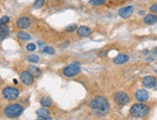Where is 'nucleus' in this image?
<instances>
[{
    "instance_id": "1",
    "label": "nucleus",
    "mask_w": 157,
    "mask_h": 120,
    "mask_svg": "<svg viewBox=\"0 0 157 120\" xmlns=\"http://www.w3.org/2000/svg\"><path fill=\"white\" fill-rule=\"evenodd\" d=\"M90 107L95 112V114H97L99 116L106 115L110 111L109 102L103 96H99L93 99L90 103Z\"/></svg>"
},
{
    "instance_id": "2",
    "label": "nucleus",
    "mask_w": 157,
    "mask_h": 120,
    "mask_svg": "<svg viewBox=\"0 0 157 120\" xmlns=\"http://www.w3.org/2000/svg\"><path fill=\"white\" fill-rule=\"evenodd\" d=\"M24 108L20 104H10L4 107V114L9 118H16L20 116Z\"/></svg>"
},
{
    "instance_id": "3",
    "label": "nucleus",
    "mask_w": 157,
    "mask_h": 120,
    "mask_svg": "<svg viewBox=\"0 0 157 120\" xmlns=\"http://www.w3.org/2000/svg\"><path fill=\"white\" fill-rule=\"evenodd\" d=\"M149 112V107L144 104H135L130 108V113L135 118H142L148 115Z\"/></svg>"
},
{
    "instance_id": "4",
    "label": "nucleus",
    "mask_w": 157,
    "mask_h": 120,
    "mask_svg": "<svg viewBox=\"0 0 157 120\" xmlns=\"http://www.w3.org/2000/svg\"><path fill=\"white\" fill-rule=\"evenodd\" d=\"M81 72V64L78 62H73L63 69V75L67 78H72L77 76Z\"/></svg>"
},
{
    "instance_id": "5",
    "label": "nucleus",
    "mask_w": 157,
    "mask_h": 120,
    "mask_svg": "<svg viewBox=\"0 0 157 120\" xmlns=\"http://www.w3.org/2000/svg\"><path fill=\"white\" fill-rule=\"evenodd\" d=\"M2 95L6 100H9V101L16 100L20 95V90L16 87L8 86V87H5L2 90Z\"/></svg>"
},
{
    "instance_id": "6",
    "label": "nucleus",
    "mask_w": 157,
    "mask_h": 120,
    "mask_svg": "<svg viewBox=\"0 0 157 120\" xmlns=\"http://www.w3.org/2000/svg\"><path fill=\"white\" fill-rule=\"evenodd\" d=\"M115 100L119 105L124 106L128 104L129 101H130V98H129V96L124 92H117L115 95Z\"/></svg>"
},
{
    "instance_id": "7",
    "label": "nucleus",
    "mask_w": 157,
    "mask_h": 120,
    "mask_svg": "<svg viewBox=\"0 0 157 120\" xmlns=\"http://www.w3.org/2000/svg\"><path fill=\"white\" fill-rule=\"evenodd\" d=\"M20 81L25 85H30L34 82V76L29 71H24L20 74Z\"/></svg>"
},
{
    "instance_id": "8",
    "label": "nucleus",
    "mask_w": 157,
    "mask_h": 120,
    "mask_svg": "<svg viewBox=\"0 0 157 120\" xmlns=\"http://www.w3.org/2000/svg\"><path fill=\"white\" fill-rule=\"evenodd\" d=\"M142 83H143L144 86L147 87V88L155 87V85H156V78L153 76H145L143 78Z\"/></svg>"
},
{
    "instance_id": "9",
    "label": "nucleus",
    "mask_w": 157,
    "mask_h": 120,
    "mask_svg": "<svg viewBox=\"0 0 157 120\" xmlns=\"http://www.w3.org/2000/svg\"><path fill=\"white\" fill-rule=\"evenodd\" d=\"M31 24V21L28 18H25V16H21V18L18 19V20L16 21V25L18 28L20 29H25V28H28Z\"/></svg>"
},
{
    "instance_id": "10",
    "label": "nucleus",
    "mask_w": 157,
    "mask_h": 120,
    "mask_svg": "<svg viewBox=\"0 0 157 120\" xmlns=\"http://www.w3.org/2000/svg\"><path fill=\"white\" fill-rule=\"evenodd\" d=\"M148 92L147 90H144V89H139L136 91V93H135V98L137 101L139 102H145V101H148Z\"/></svg>"
},
{
    "instance_id": "11",
    "label": "nucleus",
    "mask_w": 157,
    "mask_h": 120,
    "mask_svg": "<svg viewBox=\"0 0 157 120\" xmlns=\"http://www.w3.org/2000/svg\"><path fill=\"white\" fill-rule=\"evenodd\" d=\"M133 10H134V7L133 6L123 7V8H121L119 11V16H121V18L126 19V18H128V16H131V14L133 13Z\"/></svg>"
},
{
    "instance_id": "12",
    "label": "nucleus",
    "mask_w": 157,
    "mask_h": 120,
    "mask_svg": "<svg viewBox=\"0 0 157 120\" xmlns=\"http://www.w3.org/2000/svg\"><path fill=\"white\" fill-rule=\"evenodd\" d=\"M77 33H78V36H81V37H87L90 35V33H91V30H90V28L87 27V26H80L77 29Z\"/></svg>"
},
{
    "instance_id": "13",
    "label": "nucleus",
    "mask_w": 157,
    "mask_h": 120,
    "mask_svg": "<svg viewBox=\"0 0 157 120\" xmlns=\"http://www.w3.org/2000/svg\"><path fill=\"white\" fill-rule=\"evenodd\" d=\"M129 60V56L126 55V54H119L116 55L115 58H114V63L115 64H124L126 62H128Z\"/></svg>"
},
{
    "instance_id": "14",
    "label": "nucleus",
    "mask_w": 157,
    "mask_h": 120,
    "mask_svg": "<svg viewBox=\"0 0 157 120\" xmlns=\"http://www.w3.org/2000/svg\"><path fill=\"white\" fill-rule=\"evenodd\" d=\"M144 24H147L148 25L154 24L155 22H157V16H155L154 14H148L144 18Z\"/></svg>"
},
{
    "instance_id": "15",
    "label": "nucleus",
    "mask_w": 157,
    "mask_h": 120,
    "mask_svg": "<svg viewBox=\"0 0 157 120\" xmlns=\"http://www.w3.org/2000/svg\"><path fill=\"white\" fill-rule=\"evenodd\" d=\"M36 113L39 117H49V114H50L47 108H45V107L42 108H39V110L36 111Z\"/></svg>"
},
{
    "instance_id": "16",
    "label": "nucleus",
    "mask_w": 157,
    "mask_h": 120,
    "mask_svg": "<svg viewBox=\"0 0 157 120\" xmlns=\"http://www.w3.org/2000/svg\"><path fill=\"white\" fill-rule=\"evenodd\" d=\"M40 103H41V105L45 107H50L53 104V100L49 98V97H42L41 100H40Z\"/></svg>"
},
{
    "instance_id": "17",
    "label": "nucleus",
    "mask_w": 157,
    "mask_h": 120,
    "mask_svg": "<svg viewBox=\"0 0 157 120\" xmlns=\"http://www.w3.org/2000/svg\"><path fill=\"white\" fill-rule=\"evenodd\" d=\"M28 71L32 74L33 76H36V77H39L41 76V71L39 68L35 67V66H29L28 67Z\"/></svg>"
},
{
    "instance_id": "18",
    "label": "nucleus",
    "mask_w": 157,
    "mask_h": 120,
    "mask_svg": "<svg viewBox=\"0 0 157 120\" xmlns=\"http://www.w3.org/2000/svg\"><path fill=\"white\" fill-rule=\"evenodd\" d=\"M8 34H9V28L6 25H5V24L1 25V29H0V35H1V40H3L5 37L8 35Z\"/></svg>"
},
{
    "instance_id": "19",
    "label": "nucleus",
    "mask_w": 157,
    "mask_h": 120,
    "mask_svg": "<svg viewBox=\"0 0 157 120\" xmlns=\"http://www.w3.org/2000/svg\"><path fill=\"white\" fill-rule=\"evenodd\" d=\"M39 56L36 55V54H29L28 56L26 57V60L29 61V62H32V63H36V62L39 61Z\"/></svg>"
},
{
    "instance_id": "20",
    "label": "nucleus",
    "mask_w": 157,
    "mask_h": 120,
    "mask_svg": "<svg viewBox=\"0 0 157 120\" xmlns=\"http://www.w3.org/2000/svg\"><path fill=\"white\" fill-rule=\"evenodd\" d=\"M18 37L20 40H24V41H27V40H30L31 39L30 35H29L28 33H26V32H20V33H19L18 34Z\"/></svg>"
},
{
    "instance_id": "21",
    "label": "nucleus",
    "mask_w": 157,
    "mask_h": 120,
    "mask_svg": "<svg viewBox=\"0 0 157 120\" xmlns=\"http://www.w3.org/2000/svg\"><path fill=\"white\" fill-rule=\"evenodd\" d=\"M106 2V0H88V3L92 6H100Z\"/></svg>"
},
{
    "instance_id": "22",
    "label": "nucleus",
    "mask_w": 157,
    "mask_h": 120,
    "mask_svg": "<svg viewBox=\"0 0 157 120\" xmlns=\"http://www.w3.org/2000/svg\"><path fill=\"white\" fill-rule=\"evenodd\" d=\"M42 53H47V54H53L54 53V49L53 47H49V45H46L42 50Z\"/></svg>"
},
{
    "instance_id": "23",
    "label": "nucleus",
    "mask_w": 157,
    "mask_h": 120,
    "mask_svg": "<svg viewBox=\"0 0 157 120\" xmlns=\"http://www.w3.org/2000/svg\"><path fill=\"white\" fill-rule=\"evenodd\" d=\"M76 29H78V26L76 24H70L66 27V31L67 32H73V31H75Z\"/></svg>"
},
{
    "instance_id": "24",
    "label": "nucleus",
    "mask_w": 157,
    "mask_h": 120,
    "mask_svg": "<svg viewBox=\"0 0 157 120\" xmlns=\"http://www.w3.org/2000/svg\"><path fill=\"white\" fill-rule=\"evenodd\" d=\"M45 3V0H36L35 4H34V8L35 9H40Z\"/></svg>"
},
{
    "instance_id": "25",
    "label": "nucleus",
    "mask_w": 157,
    "mask_h": 120,
    "mask_svg": "<svg viewBox=\"0 0 157 120\" xmlns=\"http://www.w3.org/2000/svg\"><path fill=\"white\" fill-rule=\"evenodd\" d=\"M26 49L28 51H33L36 49V45L35 44H28L26 45Z\"/></svg>"
},
{
    "instance_id": "26",
    "label": "nucleus",
    "mask_w": 157,
    "mask_h": 120,
    "mask_svg": "<svg viewBox=\"0 0 157 120\" xmlns=\"http://www.w3.org/2000/svg\"><path fill=\"white\" fill-rule=\"evenodd\" d=\"M9 21V16H4L1 18V20H0V24H1V25L5 24H7V22Z\"/></svg>"
},
{
    "instance_id": "27",
    "label": "nucleus",
    "mask_w": 157,
    "mask_h": 120,
    "mask_svg": "<svg viewBox=\"0 0 157 120\" xmlns=\"http://www.w3.org/2000/svg\"><path fill=\"white\" fill-rule=\"evenodd\" d=\"M149 10H150L152 13H154V14H157V3H155V4H152V5H151L150 8H149Z\"/></svg>"
},
{
    "instance_id": "28",
    "label": "nucleus",
    "mask_w": 157,
    "mask_h": 120,
    "mask_svg": "<svg viewBox=\"0 0 157 120\" xmlns=\"http://www.w3.org/2000/svg\"><path fill=\"white\" fill-rule=\"evenodd\" d=\"M37 120H52V118L50 117H39L38 116Z\"/></svg>"
},
{
    "instance_id": "29",
    "label": "nucleus",
    "mask_w": 157,
    "mask_h": 120,
    "mask_svg": "<svg viewBox=\"0 0 157 120\" xmlns=\"http://www.w3.org/2000/svg\"><path fill=\"white\" fill-rule=\"evenodd\" d=\"M99 55L100 56H105V55H107V53H105V51H104V53H100Z\"/></svg>"
},
{
    "instance_id": "30",
    "label": "nucleus",
    "mask_w": 157,
    "mask_h": 120,
    "mask_svg": "<svg viewBox=\"0 0 157 120\" xmlns=\"http://www.w3.org/2000/svg\"><path fill=\"white\" fill-rule=\"evenodd\" d=\"M152 53L153 54H157V48H155V49H152Z\"/></svg>"
},
{
    "instance_id": "31",
    "label": "nucleus",
    "mask_w": 157,
    "mask_h": 120,
    "mask_svg": "<svg viewBox=\"0 0 157 120\" xmlns=\"http://www.w3.org/2000/svg\"><path fill=\"white\" fill-rule=\"evenodd\" d=\"M140 15H144V11H140Z\"/></svg>"
}]
</instances>
